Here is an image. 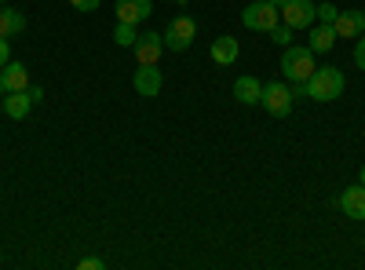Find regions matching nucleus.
Listing matches in <instances>:
<instances>
[{"label":"nucleus","mask_w":365,"mask_h":270,"mask_svg":"<svg viewBox=\"0 0 365 270\" xmlns=\"http://www.w3.org/2000/svg\"><path fill=\"white\" fill-rule=\"evenodd\" d=\"M303 92H307V99H314V103L340 99V95H344V73L332 70V66H318V70L311 73V81L303 84Z\"/></svg>","instance_id":"1"},{"label":"nucleus","mask_w":365,"mask_h":270,"mask_svg":"<svg viewBox=\"0 0 365 270\" xmlns=\"http://www.w3.org/2000/svg\"><path fill=\"white\" fill-rule=\"evenodd\" d=\"M314 51L311 48H285L282 55V73L292 81V84H307L311 73H314Z\"/></svg>","instance_id":"2"},{"label":"nucleus","mask_w":365,"mask_h":270,"mask_svg":"<svg viewBox=\"0 0 365 270\" xmlns=\"http://www.w3.org/2000/svg\"><path fill=\"white\" fill-rule=\"evenodd\" d=\"M241 22H245L249 29H256V33H270V29L282 22V11L274 8L270 0H256V4H249L245 11H241Z\"/></svg>","instance_id":"3"},{"label":"nucleus","mask_w":365,"mask_h":270,"mask_svg":"<svg viewBox=\"0 0 365 270\" xmlns=\"http://www.w3.org/2000/svg\"><path fill=\"white\" fill-rule=\"evenodd\" d=\"M194 37H197V22H194V19H187V15L172 19V22H168V29L161 33V41H165V48H168V51H187V48L194 44Z\"/></svg>","instance_id":"4"},{"label":"nucleus","mask_w":365,"mask_h":270,"mask_svg":"<svg viewBox=\"0 0 365 270\" xmlns=\"http://www.w3.org/2000/svg\"><path fill=\"white\" fill-rule=\"evenodd\" d=\"M259 106H263L270 117H289V110H292V88H289V84H278V81L263 84Z\"/></svg>","instance_id":"5"},{"label":"nucleus","mask_w":365,"mask_h":270,"mask_svg":"<svg viewBox=\"0 0 365 270\" xmlns=\"http://www.w3.org/2000/svg\"><path fill=\"white\" fill-rule=\"evenodd\" d=\"M314 19H318V4L314 0H289V4L282 8V22L292 29H311L314 26Z\"/></svg>","instance_id":"6"},{"label":"nucleus","mask_w":365,"mask_h":270,"mask_svg":"<svg viewBox=\"0 0 365 270\" xmlns=\"http://www.w3.org/2000/svg\"><path fill=\"white\" fill-rule=\"evenodd\" d=\"M135 63L139 66H158V58H161V51H165V41H161V33H143V37H135Z\"/></svg>","instance_id":"7"},{"label":"nucleus","mask_w":365,"mask_h":270,"mask_svg":"<svg viewBox=\"0 0 365 270\" xmlns=\"http://www.w3.org/2000/svg\"><path fill=\"white\" fill-rule=\"evenodd\" d=\"M154 15V0H117V22H143Z\"/></svg>","instance_id":"8"},{"label":"nucleus","mask_w":365,"mask_h":270,"mask_svg":"<svg viewBox=\"0 0 365 270\" xmlns=\"http://www.w3.org/2000/svg\"><path fill=\"white\" fill-rule=\"evenodd\" d=\"M332 29H336V37H344V41H351V37H361L365 33V11H340L336 15V22H332Z\"/></svg>","instance_id":"9"},{"label":"nucleus","mask_w":365,"mask_h":270,"mask_svg":"<svg viewBox=\"0 0 365 270\" xmlns=\"http://www.w3.org/2000/svg\"><path fill=\"white\" fill-rule=\"evenodd\" d=\"M161 84H165V77H161L158 66H139V70H135V92H139L143 99H154V95L161 92Z\"/></svg>","instance_id":"10"},{"label":"nucleus","mask_w":365,"mask_h":270,"mask_svg":"<svg viewBox=\"0 0 365 270\" xmlns=\"http://www.w3.org/2000/svg\"><path fill=\"white\" fill-rule=\"evenodd\" d=\"M0 84H4V95L8 92H26L29 88V70L22 63H8L4 70H0Z\"/></svg>","instance_id":"11"},{"label":"nucleus","mask_w":365,"mask_h":270,"mask_svg":"<svg viewBox=\"0 0 365 270\" xmlns=\"http://www.w3.org/2000/svg\"><path fill=\"white\" fill-rule=\"evenodd\" d=\"M4 103V113L11 117V121H22V117H29V110H34V95H29V88L26 92H8V99H0Z\"/></svg>","instance_id":"12"},{"label":"nucleus","mask_w":365,"mask_h":270,"mask_svg":"<svg viewBox=\"0 0 365 270\" xmlns=\"http://www.w3.org/2000/svg\"><path fill=\"white\" fill-rule=\"evenodd\" d=\"M259 95H263V84H259L256 77H237V81H234V99H237L241 106H256Z\"/></svg>","instance_id":"13"},{"label":"nucleus","mask_w":365,"mask_h":270,"mask_svg":"<svg viewBox=\"0 0 365 270\" xmlns=\"http://www.w3.org/2000/svg\"><path fill=\"white\" fill-rule=\"evenodd\" d=\"M340 208L351 219H365V187H347L340 194Z\"/></svg>","instance_id":"14"},{"label":"nucleus","mask_w":365,"mask_h":270,"mask_svg":"<svg viewBox=\"0 0 365 270\" xmlns=\"http://www.w3.org/2000/svg\"><path fill=\"white\" fill-rule=\"evenodd\" d=\"M237 51H241V44L234 37H220V41H212V63L230 66V63H237Z\"/></svg>","instance_id":"15"},{"label":"nucleus","mask_w":365,"mask_h":270,"mask_svg":"<svg viewBox=\"0 0 365 270\" xmlns=\"http://www.w3.org/2000/svg\"><path fill=\"white\" fill-rule=\"evenodd\" d=\"M332 44H336V29L332 26H318V29H311V51L314 55H329L332 51Z\"/></svg>","instance_id":"16"},{"label":"nucleus","mask_w":365,"mask_h":270,"mask_svg":"<svg viewBox=\"0 0 365 270\" xmlns=\"http://www.w3.org/2000/svg\"><path fill=\"white\" fill-rule=\"evenodd\" d=\"M26 29V15L22 11H15V8H8V11H0V37H15V33H22Z\"/></svg>","instance_id":"17"},{"label":"nucleus","mask_w":365,"mask_h":270,"mask_svg":"<svg viewBox=\"0 0 365 270\" xmlns=\"http://www.w3.org/2000/svg\"><path fill=\"white\" fill-rule=\"evenodd\" d=\"M135 37H139V33H135V26H132V22H117L113 41H117L120 48H132V44H135Z\"/></svg>","instance_id":"18"},{"label":"nucleus","mask_w":365,"mask_h":270,"mask_svg":"<svg viewBox=\"0 0 365 270\" xmlns=\"http://www.w3.org/2000/svg\"><path fill=\"white\" fill-rule=\"evenodd\" d=\"M270 41H274V44H282V48H289V41H292V29H289L285 22H278V26L270 29Z\"/></svg>","instance_id":"19"},{"label":"nucleus","mask_w":365,"mask_h":270,"mask_svg":"<svg viewBox=\"0 0 365 270\" xmlns=\"http://www.w3.org/2000/svg\"><path fill=\"white\" fill-rule=\"evenodd\" d=\"M336 15H340V8H332V4H318V22H322V26H332V22H336Z\"/></svg>","instance_id":"20"},{"label":"nucleus","mask_w":365,"mask_h":270,"mask_svg":"<svg viewBox=\"0 0 365 270\" xmlns=\"http://www.w3.org/2000/svg\"><path fill=\"white\" fill-rule=\"evenodd\" d=\"M354 63H358V70H365V33H361L358 44H354Z\"/></svg>","instance_id":"21"},{"label":"nucleus","mask_w":365,"mask_h":270,"mask_svg":"<svg viewBox=\"0 0 365 270\" xmlns=\"http://www.w3.org/2000/svg\"><path fill=\"white\" fill-rule=\"evenodd\" d=\"M70 4H73L77 11H99V4H103V0H70Z\"/></svg>","instance_id":"22"},{"label":"nucleus","mask_w":365,"mask_h":270,"mask_svg":"<svg viewBox=\"0 0 365 270\" xmlns=\"http://www.w3.org/2000/svg\"><path fill=\"white\" fill-rule=\"evenodd\" d=\"M8 63H11V44H8V37H0V70Z\"/></svg>","instance_id":"23"},{"label":"nucleus","mask_w":365,"mask_h":270,"mask_svg":"<svg viewBox=\"0 0 365 270\" xmlns=\"http://www.w3.org/2000/svg\"><path fill=\"white\" fill-rule=\"evenodd\" d=\"M77 266H81V270H99V266H103V259H99V256H88V259H81Z\"/></svg>","instance_id":"24"},{"label":"nucleus","mask_w":365,"mask_h":270,"mask_svg":"<svg viewBox=\"0 0 365 270\" xmlns=\"http://www.w3.org/2000/svg\"><path fill=\"white\" fill-rule=\"evenodd\" d=\"M270 4H274V8H278V11H282V8L289 4V0H270Z\"/></svg>","instance_id":"25"},{"label":"nucleus","mask_w":365,"mask_h":270,"mask_svg":"<svg viewBox=\"0 0 365 270\" xmlns=\"http://www.w3.org/2000/svg\"><path fill=\"white\" fill-rule=\"evenodd\" d=\"M361 187H365V168H361Z\"/></svg>","instance_id":"26"},{"label":"nucleus","mask_w":365,"mask_h":270,"mask_svg":"<svg viewBox=\"0 0 365 270\" xmlns=\"http://www.w3.org/2000/svg\"><path fill=\"white\" fill-rule=\"evenodd\" d=\"M0 99H4V84H0Z\"/></svg>","instance_id":"27"},{"label":"nucleus","mask_w":365,"mask_h":270,"mask_svg":"<svg viewBox=\"0 0 365 270\" xmlns=\"http://www.w3.org/2000/svg\"><path fill=\"white\" fill-rule=\"evenodd\" d=\"M0 4H4V0H0Z\"/></svg>","instance_id":"28"}]
</instances>
